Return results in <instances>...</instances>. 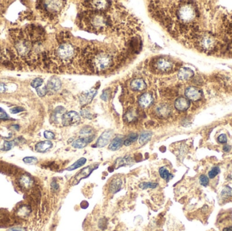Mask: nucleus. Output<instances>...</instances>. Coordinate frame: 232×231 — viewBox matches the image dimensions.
I'll return each instance as SVG.
<instances>
[{"label": "nucleus", "mask_w": 232, "mask_h": 231, "mask_svg": "<svg viewBox=\"0 0 232 231\" xmlns=\"http://www.w3.org/2000/svg\"><path fill=\"white\" fill-rule=\"evenodd\" d=\"M220 173V168L218 166H215L212 168L209 172V178L210 179H213Z\"/></svg>", "instance_id": "obj_27"}, {"label": "nucleus", "mask_w": 232, "mask_h": 231, "mask_svg": "<svg viewBox=\"0 0 232 231\" xmlns=\"http://www.w3.org/2000/svg\"><path fill=\"white\" fill-rule=\"evenodd\" d=\"M223 231H232V226L224 228L223 229Z\"/></svg>", "instance_id": "obj_42"}, {"label": "nucleus", "mask_w": 232, "mask_h": 231, "mask_svg": "<svg viewBox=\"0 0 232 231\" xmlns=\"http://www.w3.org/2000/svg\"><path fill=\"white\" fill-rule=\"evenodd\" d=\"M94 135H90V136L87 137L80 138L75 140L72 144V147L76 148H83L84 147H86L88 144L94 140Z\"/></svg>", "instance_id": "obj_8"}, {"label": "nucleus", "mask_w": 232, "mask_h": 231, "mask_svg": "<svg viewBox=\"0 0 232 231\" xmlns=\"http://www.w3.org/2000/svg\"><path fill=\"white\" fill-rule=\"evenodd\" d=\"M200 183L203 187H207L209 184V178L205 174H202L199 178Z\"/></svg>", "instance_id": "obj_28"}, {"label": "nucleus", "mask_w": 232, "mask_h": 231, "mask_svg": "<svg viewBox=\"0 0 232 231\" xmlns=\"http://www.w3.org/2000/svg\"><path fill=\"white\" fill-rule=\"evenodd\" d=\"M193 71L189 68H181L178 71V78L182 81H186L193 76Z\"/></svg>", "instance_id": "obj_14"}, {"label": "nucleus", "mask_w": 232, "mask_h": 231, "mask_svg": "<svg viewBox=\"0 0 232 231\" xmlns=\"http://www.w3.org/2000/svg\"><path fill=\"white\" fill-rule=\"evenodd\" d=\"M44 136L46 139H48V140L54 139L55 137L54 134L50 131H45L44 133Z\"/></svg>", "instance_id": "obj_34"}, {"label": "nucleus", "mask_w": 232, "mask_h": 231, "mask_svg": "<svg viewBox=\"0 0 232 231\" xmlns=\"http://www.w3.org/2000/svg\"><path fill=\"white\" fill-rule=\"evenodd\" d=\"M151 68L158 74H166L174 69V63L166 58H158L151 62Z\"/></svg>", "instance_id": "obj_2"}, {"label": "nucleus", "mask_w": 232, "mask_h": 231, "mask_svg": "<svg viewBox=\"0 0 232 231\" xmlns=\"http://www.w3.org/2000/svg\"><path fill=\"white\" fill-rule=\"evenodd\" d=\"M43 83H44L43 79L41 78H36L34 80L32 81V82L31 83V86L33 87H34V88H37V87H40Z\"/></svg>", "instance_id": "obj_29"}, {"label": "nucleus", "mask_w": 232, "mask_h": 231, "mask_svg": "<svg viewBox=\"0 0 232 231\" xmlns=\"http://www.w3.org/2000/svg\"><path fill=\"white\" fill-rule=\"evenodd\" d=\"M159 174L162 178L166 180L167 182L169 181L170 180H171L173 178L172 174L170 173L169 169H168L166 167H162V168H159Z\"/></svg>", "instance_id": "obj_21"}, {"label": "nucleus", "mask_w": 232, "mask_h": 231, "mask_svg": "<svg viewBox=\"0 0 232 231\" xmlns=\"http://www.w3.org/2000/svg\"><path fill=\"white\" fill-rule=\"evenodd\" d=\"M122 180L119 178H114L111 180L109 185V190L113 194L119 192L122 188Z\"/></svg>", "instance_id": "obj_18"}, {"label": "nucleus", "mask_w": 232, "mask_h": 231, "mask_svg": "<svg viewBox=\"0 0 232 231\" xmlns=\"http://www.w3.org/2000/svg\"><path fill=\"white\" fill-rule=\"evenodd\" d=\"M51 188H52V189L53 190L57 191V190H58V188H59V187H58V184H57V182H56V181H52V183H51Z\"/></svg>", "instance_id": "obj_38"}, {"label": "nucleus", "mask_w": 232, "mask_h": 231, "mask_svg": "<svg viewBox=\"0 0 232 231\" xmlns=\"http://www.w3.org/2000/svg\"><path fill=\"white\" fill-rule=\"evenodd\" d=\"M42 6L47 14L54 15L61 12L66 5L64 1H44L42 2Z\"/></svg>", "instance_id": "obj_3"}, {"label": "nucleus", "mask_w": 232, "mask_h": 231, "mask_svg": "<svg viewBox=\"0 0 232 231\" xmlns=\"http://www.w3.org/2000/svg\"><path fill=\"white\" fill-rule=\"evenodd\" d=\"M130 87L134 91H142L147 87L146 83L142 79H136L130 83Z\"/></svg>", "instance_id": "obj_15"}, {"label": "nucleus", "mask_w": 232, "mask_h": 231, "mask_svg": "<svg viewBox=\"0 0 232 231\" xmlns=\"http://www.w3.org/2000/svg\"><path fill=\"white\" fill-rule=\"evenodd\" d=\"M6 91V86L3 83H0V93H4Z\"/></svg>", "instance_id": "obj_40"}, {"label": "nucleus", "mask_w": 232, "mask_h": 231, "mask_svg": "<svg viewBox=\"0 0 232 231\" xmlns=\"http://www.w3.org/2000/svg\"><path fill=\"white\" fill-rule=\"evenodd\" d=\"M170 111H171L170 108L166 105L158 106L156 108V113L161 117H166L170 115Z\"/></svg>", "instance_id": "obj_20"}, {"label": "nucleus", "mask_w": 232, "mask_h": 231, "mask_svg": "<svg viewBox=\"0 0 232 231\" xmlns=\"http://www.w3.org/2000/svg\"><path fill=\"white\" fill-rule=\"evenodd\" d=\"M138 139V134L136 133H131L128 136L127 138L124 141L125 146H130Z\"/></svg>", "instance_id": "obj_24"}, {"label": "nucleus", "mask_w": 232, "mask_h": 231, "mask_svg": "<svg viewBox=\"0 0 232 231\" xmlns=\"http://www.w3.org/2000/svg\"><path fill=\"white\" fill-rule=\"evenodd\" d=\"M25 109H24L23 107H17L11 108V109H10V112H11V113H12V114H17L18 113L22 112V111H23Z\"/></svg>", "instance_id": "obj_37"}, {"label": "nucleus", "mask_w": 232, "mask_h": 231, "mask_svg": "<svg viewBox=\"0 0 232 231\" xmlns=\"http://www.w3.org/2000/svg\"><path fill=\"white\" fill-rule=\"evenodd\" d=\"M98 168V165H91V166L85 167L83 169H82L80 171L77 172L76 176L73 177V178L71 180V185L76 186L80 182L81 180L86 178L89 177L93 171Z\"/></svg>", "instance_id": "obj_4"}, {"label": "nucleus", "mask_w": 232, "mask_h": 231, "mask_svg": "<svg viewBox=\"0 0 232 231\" xmlns=\"http://www.w3.org/2000/svg\"><path fill=\"white\" fill-rule=\"evenodd\" d=\"M64 126H71L78 124L80 122V116L76 111H69L64 113L61 117Z\"/></svg>", "instance_id": "obj_5"}, {"label": "nucleus", "mask_w": 232, "mask_h": 231, "mask_svg": "<svg viewBox=\"0 0 232 231\" xmlns=\"http://www.w3.org/2000/svg\"><path fill=\"white\" fill-rule=\"evenodd\" d=\"M175 107L176 109L179 111H185L190 107V102L185 97H178L175 102Z\"/></svg>", "instance_id": "obj_9"}, {"label": "nucleus", "mask_w": 232, "mask_h": 231, "mask_svg": "<svg viewBox=\"0 0 232 231\" xmlns=\"http://www.w3.org/2000/svg\"><path fill=\"white\" fill-rule=\"evenodd\" d=\"M81 115H82V117H84L87 118V119H91L92 117V114L90 113L87 109L82 110V112H81Z\"/></svg>", "instance_id": "obj_36"}, {"label": "nucleus", "mask_w": 232, "mask_h": 231, "mask_svg": "<svg viewBox=\"0 0 232 231\" xmlns=\"http://www.w3.org/2000/svg\"><path fill=\"white\" fill-rule=\"evenodd\" d=\"M23 161L25 163L28 164H35L37 162V159L34 157H26L23 159Z\"/></svg>", "instance_id": "obj_30"}, {"label": "nucleus", "mask_w": 232, "mask_h": 231, "mask_svg": "<svg viewBox=\"0 0 232 231\" xmlns=\"http://www.w3.org/2000/svg\"><path fill=\"white\" fill-rule=\"evenodd\" d=\"M46 86L47 87L48 92H56L60 89L61 81L59 79L57 78L56 77H53V78L49 79Z\"/></svg>", "instance_id": "obj_10"}, {"label": "nucleus", "mask_w": 232, "mask_h": 231, "mask_svg": "<svg viewBox=\"0 0 232 231\" xmlns=\"http://www.w3.org/2000/svg\"><path fill=\"white\" fill-rule=\"evenodd\" d=\"M130 163H132V158L129 156H126L124 157L116 159L113 166V168L114 169H118L121 167L126 166Z\"/></svg>", "instance_id": "obj_17"}, {"label": "nucleus", "mask_w": 232, "mask_h": 231, "mask_svg": "<svg viewBox=\"0 0 232 231\" xmlns=\"http://www.w3.org/2000/svg\"><path fill=\"white\" fill-rule=\"evenodd\" d=\"M152 136V133L150 132H143L141 134L139 138V143L141 144H145L147 142L151 140Z\"/></svg>", "instance_id": "obj_23"}, {"label": "nucleus", "mask_w": 232, "mask_h": 231, "mask_svg": "<svg viewBox=\"0 0 232 231\" xmlns=\"http://www.w3.org/2000/svg\"><path fill=\"white\" fill-rule=\"evenodd\" d=\"M231 150V147L229 145H225L223 147V150L225 152H229Z\"/></svg>", "instance_id": "obj_41"}, {"label": "nucleus", "mask_w": 232, "mask_h": 231, "mask_svg": "<svg viewBox=\"0 0 232 231\" xmlns=\"http://www.w3.org/2000/svg\"><path fill=\"white\" fill-rule=\"evenodd\" d=\"M123 143H124L123 138L118 136L112 140L109 146V148L113 151L118 150L122 147Z\"/></svg>", "instance_id": "obj_19"}, {"label": "nucleus", "mask_w": 232, "mask_h": 231, "mask_svg": "<svg viewBox=\"0 0 232 231\" xmlns=\"http://www.w3.org/2000/svg\"><path fill=\"white\" fill-rule=\"evenodd\" d=\"M37 93L39 96H44L48 93V90L46 86H44L42 88H37Z\"/></svg>", "instance_id": "obj_32"}, {"label": "nucleus", "mask_w": 232, "mask_h": 231, "mask_svg": "<svg viewBox=\"0 0 232 231\" xmlns=\"http://www.w3.org/2000/svg\"><path fill=\"white\" fill-rule=\"evenodd\" d=\"M217 140L218 142L221 143V144H225V143L227 142V138L225 134H221L220 136L217 138Z\"/></svg>", "instance_id": "obj_35"}, {"label": "nucleus", "mask_w": 232, "mask_h": 231, "mask_svg": "<svg viewBox=\"0 0 232 231\" xmlns=\"http://www.w3.org/2000/svg\"><path fill=\"white\" fill-rule=\"evenodd\" d=\"M52 147V143L49 140L42 141L36 145V150L38 153H46Z\"/></svg>", "instance_id": "obj_16"}, {"label": "nucleus", "mask_w": 232, "mask_h": 231, "mask_svg": "<svg viewBox=\"0 0 232 231\" xmlns=\"http://www.w3.org/2000/svg\"><path fill=\"white\" fill-rule=\"evenodd\" d=\"M86 9L79 15V25L90 33L105 34L117 32L118 35H130L138 29L137 19L121 7L116 8L112 5L105 10Z\"/></svg>", "instance_id": "obj_1"}, {"label": "nucleus", "mask_w": 232, "mask_h": 231, "mask_svg": "<svg viewBox=\"0 0 232 231\" xmlns=\"http://www.w3.org/2000/svg\"><path fill=\"white\" fill-rule=\"evenodd\" d=\"M112 136H113V132L111 130H106L98 138L97 142L96 143V147L98 148L104 147L110 142Z\"/></svg>", "instance_id": "obj_7"}, {"label": "nucleus", "mask_w": 232, "mask_h": 231, "mask_svg": "<svg viewBox=\"0 0 232 231\" xmlns=\"http://www.w3.org/2000/svg\"><path fill=\"white\" fill-rule=\"evenodd\" d=\"M86 163V159L84 158V157H82L75 162L73 165H71V166H69V168H67V170H68V171L75 170V169H76L77 168H79L80 167L83 166Z\"/></svg>", "instance_id": "obj_22"}, {"label": "nucleus", "mask_w": 232, "mask_h": 231, "mask_svg": "<svg viewBox=\"0 0 232 231\" xmlns=\"http://www.w3.org/2000/svg\"><path fill=\"white\" fill-rule=\"evenodd\" d=\"M221 196L223 198H228L232 196V188L231 187L226 186L223 188L221 193Z\"/></svg>", "instance_id": "obj_25"}, {"label": "nucleus", "mask_w": 232, "mask_h": 231, "mask_svg": "<svg viewBox=\"0 0 232 231\" xmlns=\"http://www.w3.org/2000/svg\"><path fill=\"white\" fill-rule=\"evenodd\" d=\"M14 145V141H5L4 143V150H9L11 149L13 146Z\"/></svg>", "instance_id": "obj_33"}, {"label": "nucleus", "mask_w": 232, "mask_h": 231, "mask_svg": "<svg viewBox=\"0 0 232 231\" xmlns=\"http://www.w3.org/2000/svg\"><path fill=\"white\" fill-rule=\"evenodd\" d=\"M153 98L149 93H145L138 98V104L142 108H147L153 102Z\"/></svg>", "instance_id": "obj_12"}, {"label": "nucleus", "mask_w": 232, "mask_h": 231, "mask_svg": "<svg viewBox=\"0 0 232 231\" xmlns=\"http://www.w3.org/2000/svg\"><path fill=\"white\" fill-rule=\"evenodd\" d=\"M185 94L186 97L188 98V100L195 102L201 99L202 93L201 90L198 89V87L191 86L186 89Z\"/></svg>", "instance_id": "obj_6"}, {"label": "nucleus", "mask_w": 232, "mask_h": 231, "mask_svg": "<svg viewBox=\"0 0 232 231\" xmlns=\"http://www.w3.org/2000/svg\"><path fill=\"white\" fill-rule=\"evenodd\" d=\"M8 231H26V229L25 228L22 227H14L10 228Z\"/></svg>", "instance_id": "obj_39"}, {"label": "nucleus", "mask_w": 232, "mask_h": 231, "mask_svg": "<svg viewBox=\"0 0 232 231\" xmlns=\"http://www.w3.org/2000/svg\"><path fill=\"white\" fill-rule=\"evenodd\" d=\"M97 91L95 90H92L89 92H85L82 94L79 97V102L82 105H86L92 101L93 98L97 94Z\"/></svg>", "instance_id": "obj_11"}, {"label": "nucleus", "mask_w": 232, "mask_h": 231, "mask_svg": "<svg viewBox=\"0 0 232 231\" xmlns=\"http://www.w3.org/2000/svg\"><path fill=\"white\" fill-rule=\"evenodd\" d=\"M18 184L22 188L28 189L31 188L33 184V180L28 174H23L21 176L18 180Z\"/></svg>", "instance_id": "obj_13"}, {"label": "nucleus", "mask_w": 232, "mask_h": 231, "mask_svg": "<svg viewBox=\"0 0 232 231\" xmlns=\"http://www.w3.org/2000/svg\"><path fill=\"white\" fill-rule=\"evenodd\" d=\"M158 184L156 182H142L139 184V188H141V189L143 190H145L147 189V188H155L158 187Z\"/></svg>", "instance_id": "obj_26"}, {"label": "nucleus", "mask_w": 232, "mask_h": 231, "mask_svg": "<svg viewBox=\"0 0 232 231\" xmlns=\"http://www.w3.org/2000/svg\"><path fill=\"white\" fill-rule=\"evenodd\" d=\"M92 132H93V129H92V127L87 126V127H83V128L81 129L80 134H84V135L90 134V135L92 133Z\"/></svg>", "instance_id": "obj_31"}]
</instances>
